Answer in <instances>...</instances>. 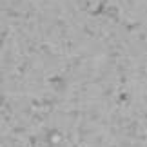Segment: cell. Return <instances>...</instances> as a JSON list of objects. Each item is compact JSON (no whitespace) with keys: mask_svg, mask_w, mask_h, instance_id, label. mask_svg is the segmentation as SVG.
<instances>
[{"mask_svg":"<svg viewBox=\"0 0 147 147\" xmlns=\"http://www.w3.org/2000/svg\"><path fill=\"white\" fill-rule=\"evenodd\" d=\"M31 144L33 147H51V140L47 136H44V134H36Z\"/></svg>","mask_w":147,"mask_h":147,"instance_id":"cell-1","label":"cell"}]
</instances>
